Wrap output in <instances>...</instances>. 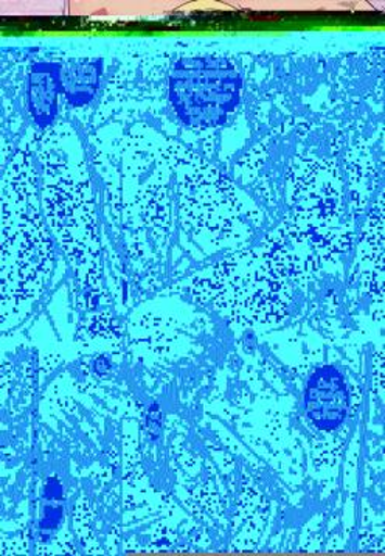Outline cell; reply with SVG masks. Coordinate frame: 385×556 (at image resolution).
Returning a JSON list of instances; mask_svg holds the SVG:
<instances>
[{
	"mask_svg": "<svg viewBox=\"0 0 385 556\" xmlns=\"http://www.w3.org/2000/svg\"><path fill=\"white\" fill-rule=\"evenodd\" d=\"M97 370H99L100 374L107 370V361L104 359V357H100V359L97 361Z\"/></svg>",
	"mask_w": 385,
	"mask_h": 556,
	"instance_id": "obj_7",
	"label": "cell"
},
{
	"mask_svg": "<svg viewBox=\"0 0 385 556\" xmlns=\"http://www.w3.org/2000/svg\"><path fill=\"white\" fill-rule=\"evenodd\" d=\"M103 75V60L100 58H72L61 64V86L67 103L82 108L91 103L99 92Z\"/></svg>",
	"mask_w": 385,
	"mask_h": 556,
	"instance_id": "obj_6",
	"label": "cell"
},
{
	"mask_svg": "<svg viewBox=\"0 0 385 556\" xmlns=\"http://www.w3.org/2000/svg\"><path fill=\"white\" fill-rule=\"evenodd\" d=\"M61 64L53 61H38L28 75V111L38 128L49 129L56 121L60 110Z\"/></svg>",
	"mask_w": 385,
	"mask_h": 556,
	"instance_id": "obj_5",
	"label": "cell"
},
{
	"mask_svg": "<svg viewBox=\"0 0 385 556\" xmlns=\"http://www.w3.org/2000/svg\"><path fill=\"white\" fill-rule=\"evenodd\" d=\"M44 204L49 222L55 227L61 244L74 262L86 265L95 244V218L91 186L86 172L74 167L60 150L49 146L41 150Z\"/></svg>",
	"mask_w": 385,
	"mask_h": 556,
	"instance_id": "obj_3",
	"label": "cell"
},
{
	"mask_svg": "<svg viewBox=\"0 0 385 556\" xmlns=\"http://www.w3.org/2000/svg\"><path fill=\"white\" fill-rule=\"evenodd\" d=\"M306 414L316 428H337L347 417L348 390L336 368L323 367L312 375L306 388Z\"/></svg>",
	"mask_w": 385,
	"mask_h": 556,
	"instance_id": "obj_4",
	"label": "cell"
},
{
	"mask_svg": "<svg viewBox=\"0 0 385 556\" xmlns=\"http://www.w3.org/2000/svg\"><path fill=\"white\" fill-rule=\"evenodd\" d=\"M243 78L226 58H182L171 67L168 96L179 121L190 128L224 125L239 108Z\"/></svg>",
	"mask_w": 385,
	"mask_h": 556,
	"instance_id": "obj_2",
	"label": "cell"
},
{
	"mask_svg": "<svg viewBox=\"0 0 385 556\" xmlns=\"http://www.w3.org/2000/svg\"><path fill=\"white\" fill-rule=\"evenodd\" d=\"M34 153L23 143L3 173V291L34 294L47 263ZM7 294L3 299H7Z\"/></svg>",
	"mask_w": 385,
	"mask_h": 556,
	"instance_id": "obj_1",
	"label": "cell"
}]
</instances>
